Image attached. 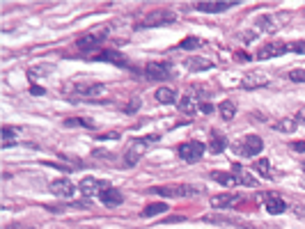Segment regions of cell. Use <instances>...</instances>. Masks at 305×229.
Segmentation results:
<instances>
[{"label": "cell", "instance_id": "cell-39", "mask_svg": "<svg viewBox=\"0 0 305 229\" xmlns=\"http://www.w3.org/2000/svg\"><path fill=\"white\" fill-rule=\"evenodd\" d=\"M181 220H186V215H172V218H165L163 222H181Z\"/></svg>", "mask_w": 305, "mask_h": 229}, {"label": "cell", "instance_id": "cell-2", "mask_svg": "<svg viewBox=\"0 0 305 229\" xmlns=\"http://www.w3.org/2000/svg\"><path fill=\"white\" fill-rule=\"evenodd\" d=\"M291 21V14L289 12H275V14H262L260 19L255 21V25H257V30H262V32H278L282 28V25H287Z\"/></svg>", "mask_w": 305, "mask_h": 229}, {"label": "cell", "instance_id": "cell-20", "mask_svg": "<svg viewBox=\"0 0 305 229\" xmlns=\"http://www.w3.org/2000/svg\"><path fill=\"white\" fill-rule=\"evenodd\" d=\"M211 179H214L216 184H220V186H227V188H234V186L241 184L236 175H230V172H218V169L211 172Z\"/></svg>", "mask_w": 305, "mask_h": 229}, {"label": "cell", "instance_id": "cell-11", "mask_svg": "<svg viewBox=\"0 0 305 229\" xmlns=\"http://www.w3.org/2000/svg\"><path fill=\"white\" fill-rule=\"evenodd\" d=\"M289 50V44H282V41H275V44H266L257 50V60H271V58H278V55H285Z\"/></svg>", "mask_w": 305, "mask_h": 229}, {"label": "cell", "instance_id": "cell-43", "mask_svg": "<svg viewBox=\"0 0 305 229\" xmlns=\"http://www.w3.org/2000/svg\"><path fill=\"white\" fill-rule=\"evenodd\" d=\"M30 92H32V94H44V87H37V85H32Z\"/></svg>", "mask_w": 305, "mask_h": 229}, {"label": "cell", "instance_id": "cell-32", "mask_svg": "<svg viewBox=\"0 0 305 229\" xmlns=\"http://www.w3.org/2000/svg\"><path fill=\"white\" fill-rule=\"evenodd\" d=\"M289 80H294V83H305V69H300V67L291 69L289 71Z\"/></svg>", "mask_w": 305, "mask_h": 229}, {"label": "cell", "instance_id": "cell-10", "mask_svg": "<svg viewBox=\"0 0 305 229\" xmlns=\"http://www.w3.org/2000/svg\"><path fill=\"white\" fill-rule=\"evenodd\" d=\"M106 188H110L106 181L92 179V177H90V179H83V181H80V186H78V190L85 195V197H99V195L104 193Z\"/></svg>", "mask_w": 305, "mask_h": 229}, {"label": "cell", "instance_id": "cell-9", "mask_svg": "<svg viewBox=\"0 0 305 229\" xmlns=\"http://www.w3.org/2000/svg\"><path fill=\"white\" fill-rule=\"evenodd\" d=\"M145 76L149 80H165L172 76V67L168 62H149L145 67Z\"/></svg>", "mask_w": 305, "mask_h": 229}, {"label": "cell", "instance_id": "cell-5", "mask_svg": "<svg viewBox=\"0 0 305 229\" xmlns=\"http://www.w3.org/2000/svg\"><path fill=\"white\" fill-rule=\"evenodd\" d=\"M262 149H264V140H262L260 135H245L239 145H236V154L245 156V158H252V156H257Z\"/></svg>", "mask_w": 305, "mask_h": 229}, {"label": "cell", "instance_id": "cell-17", "mask_svg": "<svg viewBox=\"0 0 305 229\" xmlns=\"http://www.w3.org/2000/svg\"><path fill=\"white\" fill-rule=\"evenodd\" d=\"M236 3H197V12H202V14H220V12H227L232 10Z\"/></svg>", "mask_w": 305, "mask_h": 229}, {"label": "cell", "instance_id": "cell-42", "mask_svg": "<svg viewBox=\"0 0 305 229\" xmlns=\"http://www.w3.org/2000/svg\"><path fill=\"white\" fill-rule=\"evenodd\" d=\"M294 211H296V213H298V215H300V218H305V206H300V204H296V206H294Z\"/></svg>", "mask_w": 305, "mask_h": 229}, {"label": "cell", "instance_id": "cell-41", "mask_svg": "<svg viewBox=\"0 0 305 229\" xmlns=\"http://www.w3.org/2000/svg\"><path fill=\"white\" fill-rule=\"evenodd\" d=\"M200 110H202V112H207V115H209V112H214V108H211V103H202V105H200Z\"/></svg>", "mask_w": 305, "mask_h": 229}, {"label": "cell", "instance_id": "cell-34", "mask_svg": "<svg viewBox=\"0 0 305 229\" xmlns=\"http://www.w3.org/2000/svg\"><path fill=\"white\" fill-rule=\"evenodd\" d=\"M50 74V67H32L30 69V76L35 78V76H48Z\"/></svg>", "mask_w": 305, "mask_h": 229}, {"label": "cell", "instance_id": "cell-38", "mask_svg": "<svg viewBox=\"0 0 305 229\" xmlns=\"http://www.w3.org/2000/svg\"><path fill=\"white\" fill-rule=\"evenodd\" d=\"M296 122H298V124H305V105L298 108V112H296Z\"/></svg>", "mask_w": 305, "mask_h": 229}, {"label": "cell", "instance_id": "cell-29", "mask_svg": "<svg viewBox=\"0 0 305 229\" xmlns=\"http://www.w3.org/2000/svg\"><path fill=\"white\" fill-rule=\"evenodd\" d=\"M16 133H19V129H12V126H3V147H5V149H7V147L14 145V140H12V138H14Z\"/></svg>", "mask_w": 305, "mask_h": 229}, {"label": "cell", "instance_id": "cell-40", "mask_svg": "<svg viewBox=\"0 0 305 229\" xmlns=\"http://www.w3.org/2000/svg\"><path fill=\"white\" fill-rule=\"evenodd\" d=\"M120 135L117 133H106V135H99V140H117Z\"/></svg>", "mask_w": 305, "mask_h": 229}, {"label": "cell", "instance_id": "cell-14", "mask_svg": "<svg viewBox=\"0 0 305 229\" xmlns=\"http://www.w3.org/2000/svg\"><path fill=\"white\" fill-rule=\"evenodd\" d=\"M76 96H87V99H96V96L106 94V85L94 83V85H74Z\"/></svg>", "mask_w": 305, "mask_h": 229}, {"label": "cell", "instance_id": "cell-25", "mask_svg": "<svg viewBox=\"0 0 305 229\" xmlns=\"http://www.w3.org/2000/svg\"><path fill=\"white\" fill-rule=\"evenodd\" d=\"M168 211V204L165 202H154V204H147L145 209L140 211V218H151V215H159Z\"/></svg>", "mask_w": 305, "mask_h": 229}, {"label": "cell", "instance_id": "cell-16", "mask_svg": "<svg viewBox=\"0 0 305 229\" xmlns=\"http://www.w3.org/2000/svg\"><path fill=\"white\" fill-rule=\"evenodd\" d=\"M236 202H239V195H232V193H220V195H214V197L209 199V204L214 206V209H230V206H234Z\"/></svg>", "mask_w": 305, "mask_h": 229}, {"label": "cell", "instance_id": "cell-37", "mask_svg": "<svg viewBox=\"0 0 305 229\" xmlns=\"http://www.w3.org/2000/svg\"><path fill=\"white\" fill-rule=\"evenodd\" d=\"M92 156H94V158H113V154H110V151H104V149H94Z\"/></svg>", "mask_w": 305, "mask_h": 229}, {"label": "cell", "instance_id": "cell-7", "mask_svg": "<svg viewBox=\"0 0 305 229\" xmlns=\"http://www.w3.org/2000/svg\"><path fill=\"white\" fill-rule=\"evenodd\" d=\"M269 85H271V76L262 74V71H248L241 78V87L243 90H262V87H269Z\"/></svg>", "mask_w": 305, "mask_h": 229}, {"label": "cell", "instance_id": "cell-4", "mask_svg": "<svg viewBox=\"0 0 305 229\" xmlns=\"http://www.w3.org/2000/svg\"><path fill=\"white\" fill-rule=\"evenodd\" d=\"M149 193L161 195V197H197L202 195V190L195 186H154L149 188Z\"/></svg>", "mask_w": 305, "mask_h": 229}, {"label": "cell", "instance_id": "cell-31", "mask_svg": "<svg viewBox=\"0 0 305 229\" xmlns=\"http://www.w3.org/2000/svg\"><path fill=\"white\" fill-rule=\"evenodd\" d=\"M200 46H202V41L197 39V37H186V39L179 44V48L181 50H193V48H200Z\"/></svg>", "mask_w": 305, "mask_h": 229}, {"label": "cell", "instance_id": "cell-35", "mask_svg": "<svg viewBox=\"0 0 305 229\" xmlns=\"http://www.w3.org/2000/svg\"><path fill=\"white\" fill-rule=\"evenodd\" d=\"M138 110H140V101H131V103L124 108V112L133 115V112H138Z\"/></svg>", "mask_w": 305, "mask_h": 229}, {"label": "cell", "instance_id": "cell-28", "mask_svg": "<svg viewBox=\"0 0 305 229\" xmlns=\"http://www.w3.org/2000/svg\"><path fill=\"white\" fill-rule=\"evenodd\" d=\"M234 115H236V105L232 103V101H223V103H220V117L225 122L234 120Z\"/></svg>", "mask_w": 305, "mask_h": 229}, {"label": "cell", "instance_id": "cell-15", "mask_svg": "<svg viewBox=\"0 0 305 229\" xmlns=\"http://www.w3.org/2000/svg\"><path fill=\"white\" fill-rule=\"evenodd\" d=\"M184 67L188 71H209L214 69V62L209 58H202V55H193V58H186L184 60Z\"/></svg>", "mask_w": 305, "mask_h": 229}, {"label": "cell", "instance_id": "cell-12", "mask_svg": "<svg viewBox=\"0 0 305 229\" xmlns=\"http://www.w3.org/2000/svg\"><path fill=\"white\" fill-rule=\"evenodd\" d=\"M48 190L55 195V197H62V199L71 197V195L76 193L74 184H71L69 179H53V181L48 184Z\"/></svg>", "mask_w": 305, "mask_h": 229}, {"label": "cell", "instance_id": "cell-1", "mask_svg": "<svg viewBox=\"0 0 305 229\" xmlns=\"http://www.w3.org/2000/svg\"><path fill=\"white\" fill-rule=\"evenodd\" d=\"M156 140H159V135H156V133L133 140V142L129 145V149H126V154H124V165H126V167H133V165L140 163L142 156H145L147 149H149V145H151V142H156Z\"/></svg>", "mask_w": 305, "mask_h": 229}, {"label": "cell", "instance_id": "cell-18", "mask_svg": "<svg viewBox=\"0 0 305 229\" xmlns=\"http://www.w3.org/2000/svg\"><path fill=\"white\" fill-rule=\"evenodd\" d=\"M200 101H197V96L193 94V92H188V94H184L181 96V101H179V110L184 115H195L197 110H200Z\"/></svg>", "mask_w": 305, "mask_h": 229}, {"label": "cell", "instance_id": "cell-21", "mask_svg": "<svg viewBox=\"0 0 305 229\" xmlns=\"http://www.w3.org/2000/svg\"><path fill=\"white\" fill-rule=\"evenodd\" d=\"M227 149V138L225 135H220L218 131H211V138H209V151L214 154H220V151Z\"/></svg>", "mask_w": 305, "mask_h": 229}, {"label": "cell", "instance_id": "cell-19", "mask_svg": "<svg viewBox=\"0 0 305 229\" xmlns=\"http://www.w3.org/2000/svg\"><path fill=\"white\" fill-rule=\"evenodd\" d=\"M101 197V202H104L106 206H110V209H115V206H120L122 202H124V197H122V193L117 188H113V186H110V188H106L104 193L99 195Z\"/></svg>", "mask_w": 305, "mask_h": 229}, {"label": "cell", "instance_id": "cell-13", "mask_svg": "<svg viewBox=\"0 0 305 229\" xmlns=\"http://www.w3.org/2000/svg\"><path fill=\"white\" fill-rule=\"evenodd\" d=\"M92 60L94 62H110V65H117V67H126L129 65V60H126L124 58V53H122V50H101L99 55H94V58H92Z\"/></svg>", "mask_w": 305, "mask_h": 229}, {"label": "cell", "instance_id": "cell-27", "mask_svg": "<svg viewBox=\"0 0 305 229\" xmlns=\"http://www.w3.org/2000/svg\"><path fill=\"white\" fill-rule=\"evenodd\" d=\"M65 126H83V129H94V120H85V117H69V120H65Z\"/></svg>", "mask_w": 305, "mask_h": 229}, {"label": "cell", "instance_id": "cell-23", "mask_svg": "<svg viewBox=\"0 0 305 229\" xmlns=\"http://www.w3.org/2000/svg\"><path fill=\"white\" fill-rule=\"evenodd\" d=\"M273 129L280 131V133H294V131L298 129V122H296V117H285V120L275 122Z\"/></svg>", "mask_w": 305, "mask_h": 229}, {"label": "cell", "instance_id": "cell-6", "mask_svg": "<svg viewBox=\"0 0 305 229\" xmlns=\"http://www.w3.org/2000/svg\"><path fill=\"white\" fill-rule=\"evenodd\" d=\"M205 149H207V145H202L197 140H190V142L179 145V156L186 163H197L202 158V154H205Z\"/></svg>", "mask_w": 305, "mask_h": 229}, {"label": "cell", "instance_id": "cell-26", "mask_svg": "<svg viewBox=\"0 0 305 229\" xmlns=\"http://www.w3.org/2000/svg\"><path fill=\"white\" fill-rule=\"evenodd\" d=\"M175 96L177 94L172 87H159V90H156V101H159V103H172Z\"/></svg>", "mask_w": 305, "mask_h": 229}, {"label": "cell", "instance_id": "cell-24", "mask_svg": "<svg viewBox=\"0 0 305 229\" xmlns=\"http://www.w3.org/2000/svg\"><path fill=\"white\" fill-rule=\"evenodd\" d=\"M234 172H236V177H239V181L243 186H250V188H255V186H260V179H255L252 175H248L243 167H241L239 163H234Z\"/></svg>", "mask_w": 305, "mask_h": 229}, {"label": "cell", "instance_id": "cell-22", "mask_svg": "<svg viewBox=\"0 0 305 229\" xmlns=\"http://www.w3.org/2000/svg\"><path fill=\"white\" fill-rule=\"evenodd\" d=\"M266 211H269L271 215L285 213V211H287V204L282 202L280 197H275V195H266Z\"/></svg>", "mask_w": 305, "mask_h": 229}, {"label": "cell", "instance_id": "cell-3", "mask_svg": "<svg viewBox=\"0 0 305 229\" xmlns=\"http://www.w3.org/2000/svg\"><path fill=\"white\" fill-rule=\"evenodd\" d=\"M177 14L172 10H154L145 16L142 21L135 23V30H145V28H159V25H168V23H175Z\"/></svg>", "mask_w": 305, "mask_h": 229}, {"label": "cell", "instance_id": "cell-8", "mask_svg": "<svg viewBox=\"0 0 305 229\" xmlns=\"http://www.w3.org/2000/svg\"><path fill=\"white\" fill-rule=\"evenodd\" d=\"M106 32L104 30H96V32H90V35H85V37H80L78 41H76V48L78 50H94V48H99L101 44L106 41Z\"/></svg>", "mask_w": 305, "mask_h": 229}, {"label": "cell", "instance_id": "cell-36", "mask_svg": "<svg viewBox=\"0 0 305 229\" xmlns=\"http://www.w3.org/2000/svg\"><path fill=\"white\" fill-rule=\"evenodd\" d=\"M291 149L298 151V154H303L305 151V140H294V142H291Z\"/></svg>", "mask_w": 305, "mask_h": 229}, {"label": "cell", "instance_id": "cell-30", "mask_svg": "<svg viewBox=\"0 0 305 229\" xmlns=\"http://www.w3.org/2000/svg\"><path fill=\"white\" fill-rule=\"evenodd\" d=\"M255 169L262 177H271V160L269 158H257L255 160Z\"/></svg>", "mask_w": 305, "mask_h": 229}, {"label": "cell", "instance_id": "cell-33", "mask_svg": "<svg viewBox=\"0 0 305 229\" xmlns=\"http://www.w3.org/2000/svg\"><path fill=\"white\" fill-rule=\"evenodd\" d=\"M289 50H294V53H300V55H305V39L291 41V44H289Z\"/></svg>", "mask_w": 305, "mask_h": 229}]
</instances>
